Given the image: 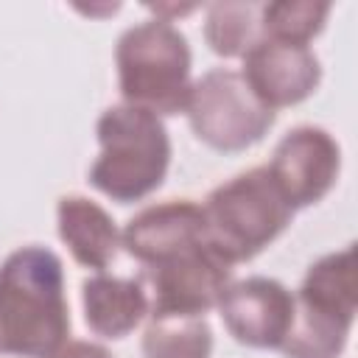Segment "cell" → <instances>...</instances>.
<instances>
[{"label": "cell", "mask_w": 358, "mask_h": 358, "mask_svg": "<svg viewBox=\"0 0 358 358\" xmlns=\"http://www.w3.org/2000/svg\"><path fill=\"white\" fill-rule=\"evenodd\" d=\"M70 336L64 266L45 246H20L0 263V352L48 358Z\"/></svg>", "instance_id": "cell-1"}, {"label": "cell", "mask_w": 358, "mask_h": 358, "mask_svg": "<svg viewBox=\"0 0 358 358\" xmlns=\"http://www.w3.org/2000/svg\"><path fill=\"white\" fill-rule=\"evenodd\" d=\"M98 157L90 165V185L117 204H131L151 196L171 165V137L159 115L115 103L95 123Z\"/></svg>", "instance_id": "cell-2"}, {"label": "cell", "mask_w": 358, "mask_h": 358, "mask_svg": "<svg viewBox=\"0 0 358 358\" xmlns=\"http://www.w3.org/2000/svg\"><path fill=\"white\" fill-rule=\"evenodd\" d=\"M204 241L229 266L257 257L274 243L294 218L291 201L282 196L266 165L235 173L213 187L201 204Z\"/></svg>", "instance_id": "cell-3"}, {"label": "cell", "mask_w": 358, "mask_h": 358, "mask_svg": "<svg viewBox=\"0 0 358 358\" xmlns=\"http://www.w3.org/2000/svg\"><path fill=\"white\" fill-rule=\"evenodd\" d=\"M115 67L123 103L159 117L185 112L193 56L187 36L173 22L151 17L126 28L115 45Z\"/></svg>", "instance_id": "cell-4"}, {"label": "cell", "mask_w": 358, "mask_h": 358, "mask_svg": "<svg viewBox=\"0 0 358 358\" xmlns=\"http://www.w3.org/2000/svg\"><path fill=\"white\" fill-rule=\"evenodd\" d=\"M355 249L313 260L294 294V322L280 347L285 358H338L355 322Z\"/></svg>", "instance_id": "cell-5"}, {"label": "cell", "mask_w": 358, "mask_h": 358, "mask_svg": "<svg viewBox=\"0 0 358 358\" xmlns=\"http://www.w3.org/2000/svg\"><path fill=\"white\" fill-rule=\"evenodd\" d=\"M185 115L193 134L204 145L235 154L260 143L277 112L260 103V98L243 81L241 70L213 67L193 81Z\"/></svg>", "instance_id": "cell-6"}, {"label": "cell", "mask_w": 358, "mask_h": 358, "mask_svg": "<svg viewBox=\"0 0 358 358\" xmlns=\"http://www.w3.org/2000/svg\"><path fill=\"white\" fill-rule=\"evenodd\" d=\"M137 280L148 296V319L204 316L218 305L224 288L232 282V266L201 243L165 263L143 268Z\"/></svg>", "instance_id": "cell-7"}, {"label": "cell", "mask_w": 358, "mask_h": 358, "mask_svg": "<svg viewBox=\"0 0 358 358\" xmlns=\"http://www.w3.org/2000/svg\"><path fill=\"white\" fill-rule=\"evenodd\" d=\"M268 173L294 210L322 201L341 171V148L322 126H294L280 137L268 159Z\"/></svg>", "instance_id": "cell-8"}, {"label": "cell", "mask_w": 358, "mask_h": 358, "mask_svg": "<svg viewBox=\"0 0 358 358\" xmlns=\"http://www.w3.org/2000/svg\"><path fill=\"white\" fill-rule=\"evenodd\" d=\"M215 308L227 333L238 344L280 350L294 322V291L274 277L232 280Z\"/></svg>", "instance_id": "cell-9"}, {"label": "cell", "mask_w": 358, "mask_h": 358, "mask_svg": "<svg viewBox=\"0 0 358 358\" xmlns=\"http://www.w3.org/2000/svg\"><path fill=\"white\" fill-rule=\"evenodd\" d=\"M241 62L243 81L271 112L302 103L316 92L322 81V64L310 45H294L260 34V39L241 56Z\"/></svg>", "instance_id": "cell-10"}, {"label": "cell", "mask_w": 358, "mask_h": 358, "mask_svg": "<svg viewBox=\"0 0 358 358\" xmlns=\"http://www.w3.org/2000/svg\"><path fill=\"white\" fill-rule=\"evenodd\" d=\"M204 241L201 204L190 199H168L131 215L120 229V246L143 266L165 263Z\"/></svg>", "instance_id": "cell-11"}, {"label": "cell", "mask_w": 358, "mask_h": 358, "mask_svg": "<svg viewBox=\"0 0 358 358\" xmlns=\"http://www.w3.org/2000/svg\"><path fill=\"white\" fill-rule=\"evenodd\" d=\"M87 327L101 338H123L148 316V296L137 277L95 271L81 282Z\"/></svg>", "instance_id": "cell-12"}, {"label": "cell", "mask_w": 358, "mask_h": 358, "mask_svg": "<svg viewBox=\"0 0 358 358\" xmlns=\"http://www.w3.org/2000/svg\"><path fill=\"white\" fill-rule=\"evenodd\" d=\"M56 224L62 243L84 268L103 271L115 260L120 246V229L98 201L78 193L62 196L56 204Z\"/></svg>", "instance_id": "cell-13"}, {"label": "cell", "mask_w": 358, "mask_h": 358, "mask_svg": "<svg viewBox=\"0 0 358 358\" xmlns=\"http://www.w3.org/2000/svg\"><path fill=\"white\" fill-rule=\"evenodd\" d=\"M140 352L143 358H210L213 330L204 316H151Z\"/></svg>", "instance_id": "cell-14"}, {"label": "cell", "mask_w": 358, "mask_h": 358, "mask_svg": "<svg viewBox=\"0 0 358 358\" xmlns=\"http://www.w3.org/2000/svg\"><path fill=\"white\" fill-rule=\"evenodd\" d=\"M204 39L215 56L241 59L260 39V3L221 0L204 14Z\"/></svg>", "instance_id": "cell-15"}, {"label": "cell", "mask_w": 358, "mask_h": 358, "mask_svg": "<svg viewBox=\"0 0 358 358\" xmlns=\"http://www.w3.org/2000/svg\"><path fill=\"white\" fill-rule=\"evenodd\" d=\"M330 3L324 0H274L260 3V34L294 45H310L322 34Z\"/></svg>", "instance_id": "cell-16"}, {"label": "cell", "mask_w": 358, "mask_h": 358, "mask_svg": "<svg viewBox=\"0 0 358 358\" xmlns=\"http://www.w3.org/2000/svg\"><path fill=\"white\" fill-rule=\"evenodd\" d=\"M48 358H112V352L95 341H64L53 355Z\"/></svg>", "instance_id": "cell-17"}]
</instances>
